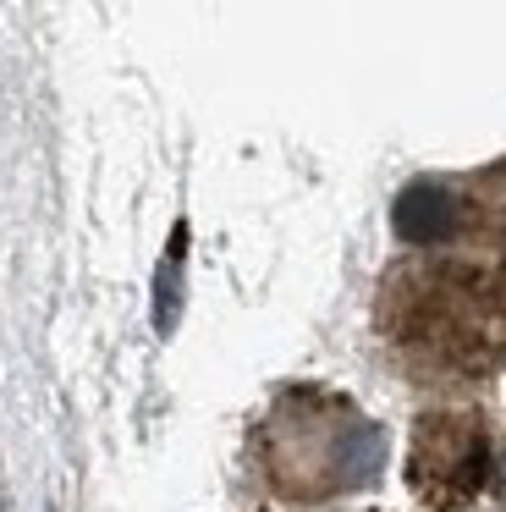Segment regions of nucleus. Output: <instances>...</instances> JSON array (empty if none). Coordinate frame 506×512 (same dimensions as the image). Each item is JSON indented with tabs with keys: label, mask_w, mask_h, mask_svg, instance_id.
Masks as SVG:
<instances>
[{
	"label": "nucleus",
	"mask_w": 506,
	"mask_h": 512,
	"mask_svg": "<svg viewBox=\"0 0 506 512\" xmlns=\"http://www.w3.org/2000/svg\"><path fill=\"white\" fill-rule=\"evenodd\" d=\"M270 435H275V479L297 496L363 485L380 468V430L330 397H308V391L286 397Z\"/></svg>",
	"instance_id": "nucleus-1"
},
{
	"label": "nucleus",
	"mask_w": 506,
	"mask_h": 512,
	"mask_svg": "<svg viewBox=\"0 0 506 512\" xmlns=\"http://www.w3.org/2000/svg\"><path fill=\"white\" fill-rule=\"evenodd\" d=\"M490 474V446L484 430L468 413H435L413 430V452H407V485L429 507H462Z\"/></svg>",
	"instance_id": "nucleus-2"
},
{
	"label": "nucleus",
	"mask_w": 506,
	"mask_h": 512,
	"mask_svg": "<svg viewBox=\"0 0 506 512\" xmlns=\"http://www.w3.org/2000/svg\"><path fill=\"white\" fill-rule=\"evenodd\" d=\"M391 226L402 243H446L451 226H457V204H451L446 188H435V182H413V188L396 199L391 210Z\"/></svg>",
	"instance_id": "nucleus-3"
},
{
	"label": "nucleus",
	"mask_w": 506,
	"mask_h": 512,
	"mask_svg": "<svg viewBox=\"0 0 506 512\" xmlns=\"http://www.w3.org/2000/svg\"><path fill=\"white\" fill-rule=\"evenodd\" d=\"M182 243H187V226L171 232V254H165L160 276H154V325L165 336L176 331V309H182Z\"/></svg>",
	"instance_id": "nucleus-4"
},
{
	"label": "nucleus",
	"mask_w": 506,
	"mask_h": 512,
	"mask_svg": "<svg viewBox=\"0 0 506 512\" xmlns=\"http://www.w3.org/2000/svg\"><path fill=\"white\" fill-rule=\"evenodd\" d=\"M495 490H501V501H506V446H501V457H495Z\"/></svg>",
	"instance_id": "nucleus-5"
}]
</instances>
